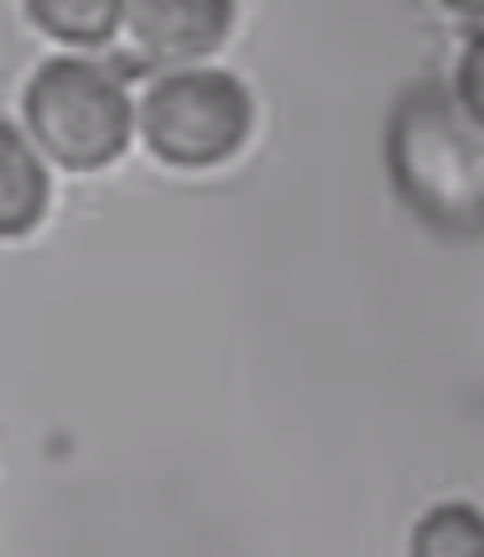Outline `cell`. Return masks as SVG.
Returning <instances> with one entry per match:
<instances>
[{
  "instance_id": "obj_7",
  "label": "cell",
  "mask_w": 484,
  "mask_h": 557,
  "mask_svg": "<svg viewBox=\"0 0 484 557\" xmlns=\"http://www.w3.org/2000/svg\"><path fill=\"white\" fill-rule=\"evenodd\" d=\"M26 16L52 32V37H69V42H104L115 26H121V5L115 0H32Z\"/></svg>"
},
{
  "instance_id": "obj_3",
  "label": "cell",
  "mask_w": 484,
  "mask_h": 557,
  "mask_svg": "<svg viewBox=\"0 0 484 557\" xmlns=\"http://www.w3.org/2000/svg\"><path fill=\"white\" fill-rule=\"evenodd\" d=\"M146 146L172 168H214L235 157L250 131V95L235 73L177 69L146 89Z\"/></svg>"
},
{
  "instance_id": "obj_2",
  "label": "cell",
  "mask_w": 484,
  "mask_h": 557,
  "mask_svg": "<svg viewBox=\"0 0 484 557\" xmlns=\"http://www.w3.org/2000/svg\"><path fill=\"white\" fill-rule=\"evenodd\" d=\"M26 131L52 162L95 172L131 141V99L110 69L89 58H52L26 84Z\"/></svg>"
},
{
  "instance_id": "obj_5",
  "label": "cell",
  "mask_w": 484,
  "mask_h": 557,
  "mask_svg": "<svg viewBox=\"0 0 484 557\" xmlns=\"http://www.w3.org/2000/svg\"><path fill=\"white\" fill-rule=\"evenodd\" d=\"M48 209V168L22 125L0 121V240L26 235Z\"/></svg>"
},
{
  "instance_id": "obj_6",
  "label": "cell",
  "mask_w": 484,
  "mask_h": 557,
  "mask_svg": "<svg viewBox=\"0 0 484 557\" xmlns=\"http://www.w3.org/2000/svg\"><path fill=\"white\" fill-rule=\"evenodd\" d=\"M412 557H484V510L463 500L427 510L412 532Z\"/></svg>"
},
{
  "instance_id": "obj_8",
  "label": "cell",
  "mask_w": 484,
  "mask_h": 557,
  "mask_svg": "<svg viewBox=\"0 0 484 557\" xmlns=\"http://www.w3.org/2000/svg\"><path fill=\"white\" fill-rule=\"evenodd\" d=\"M454 95H459L463 115L484 125V32H474V42L463 48V58H459V84H454Z\"/></svg>"
},
{
  "instance_id": "obj_4",
  "label": "cell",
  "mask_w": 484,
  "mask_h": 557,
  "mask_svg": "<svg viewBox=\"0 0 484 557\" xmlns=\"http://www.w3.org/2000/svg\"><path fill=\"white\" fill-rule=\"evenodd\" d=\"M121 22L131 26L136 48L157 63H183L224 42L235 11L224 0H131L121 5Z\"/></svg>"
},
{
  "instance_id": "obj_1",
  "label": "cell",
  "mask_w": 484,
  "mask_h": 557,
  "mask_svg": "<svg viewBox=\"0 0 484 557\" xmlns=\"http://www.w3.org/2000/svg\"><path fill=\"white\" fill-rule=\"evenodd\" d=\"M386 162L396 194L427 230L474 240L484 235V125L463 115L443 84H412L386 125Z\"/></svg>"
}]
</instances>
